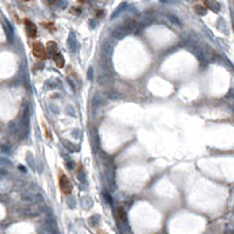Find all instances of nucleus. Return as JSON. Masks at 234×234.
I'll list each match as a JSON object with an SVG mask.
<instances>
[{"instance_id": "obj_1", "label": "nucleus", "mask_w": 234, "mask_h": 234, "mask_svg": "<svg viewBox=\"0 0 234 234\" xmlns=\"http://www.w3.org/2000/svg\"><path fill=\"white\" fill-rule=\"evenodd\" d=\"M41 212V207L39 205H29V206H25L21 209V213L25 216H35Z\"/></svg>"}, {"instance_id": "obj_4", "label": "nucleus", "mask_w": 234, "mask_h": 234, "mask_svg": "<svg viewBox=\"0 0 234 234\" xmlns=\"http://www.w3.org/2000/svg\"><path fill=\"white\" fill-rule=\"evenodd\" d=\"M118 216H119V218H121L123 221L127 220V214H125V212L123 211V209H118Z\"/></svg>"}, {"instance_id": "obj_6", "label": "nucleus", "mask_w": 234, "mask_h": 234, "mask_svg": "<svg viewBox=\"0 0 234 234\" xmlns=\"http://www.w3.org/2000/svg\"><path fill=\"white\" fill-rule=\"evenodd\" d=\"M92 68H90V69H89V72H88V77H89L90 80H92Z\"/></svg>"}, {"instance_id": "obj_3", "label": "nucleus", "mask_w": 234, "mask_h": 234, "mask_svg": "<svg viewBox=\"0 0 234 234\" xmlns=\"http://www.w3.org/2000/svg\"><path fill=\"white\" fill-rule=\"evenodd\" d=\"M34 54L39 57H42L45 59V56H46V50L45 48H42V46L40 45V43H35L34 45Z\"/></svg>"}, {"instance_id": "obj_2", "label": "nucleus", "mask_w": 234, "mask_h": 234, "mask_svg": "<svg viewBox=\"0 0 234 234\" xmlns=\"http://www.w3.org/2000/svg\"><path fill=\"white\" fill-rule=\"evenodd\" d=\"M60 184H61L62 191L64 192V193H69V192L72 191V184H70V181L68 180L67 177H62Z\"/></svg>"}, {"instance_id": "obj_5", "label": "nucleus", "mask_w": 234, "mask_h": 234, "mask_svg": "<svg viewBox=\"0 0 234 234\" xmlns=\"http://www.w3.org/2000/svg\"><path fill=\"white\" fill-rule=\"evenodd\" d=\"M35 32H37L35 31V26L31 22V29H29V32H28V34H29L31 37H34V35H35Z\"/></svg>"}]
</instances>
